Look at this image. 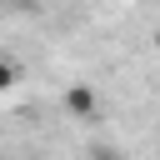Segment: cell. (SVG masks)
Wrapping results in <instances>:
<instances>
[{
  "label": "cell",
  "instance_id": "1",
  "mask_svg": "<svg viewBox=\"0 0 160 160\" xmlns=\"http://www.w3.org/2000/svg\"><path fill=\"white\" fill-rule=\"evenodd\" d=\"M65 110H70L75 120H90V115L100 110V100H95L90 85H70V90H65Z\"/></svg>",
  "mask_w": 160,
  "mask_h": 160
},
{
  "label": "cell",
  "instance_id": "2",
  "mask_svg": "<svg viewBox=\"0 0 160 160\" xmlns=\"http://www.w3.org/2000/svg\"><path fill=\"white\" fill-rule=\"evenodd\" d=\"M15 75H20V70H15V60H0V90H10V85H15Z\"/></svg>",
  "mask_w": 160,
  "mask_h": 160
},
{
  "label": "cell",
  "instance_id": "3",
  "mask_svg": "<svg viewBox=\"0 0 160 160\" xmlns=\"http://www.w3.org/2000/svg\"><path fill=\"white\" fill-rule=\"evenodd\" d=\"M90 160H125V155H120V150H110V145H95V150H90Z\"/></svg>",
  "mask_w": 160,
  "mask_h": 160
}]
</instances>
